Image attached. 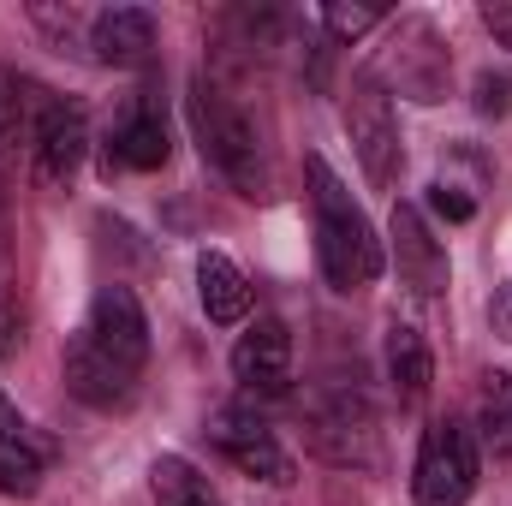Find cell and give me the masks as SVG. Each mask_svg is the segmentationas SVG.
Wrapping results in <instances>:
<instances>
[{"label":"cell","instance_id":"cell-1","mask_svg":"<svg viewBox=\"0 0 512 506\" xmlns=\"http://www.w3.org/2000/svg\"><path fill=\"white\" fill-rule=\"evenodd\" d=\"M304 179H310V215H316V268L334 292H358L370 280H382L387 251L370 227V215L352 203V191L340 185V173L310 155L304 161Z\"/></svg>","mask_w":512,"mask_h":506},{"label":"cell","instance_id":"cell-2","mask_svg":"<svg viewBox=\"0 0 512 506\" xmlns=\"http://www.w3.org/2000/svg\"><path fill=\"white\" fill-rule=\"evenodd\" d=\"M185 120H191V137H197L203 161H209L239 197H268V155H262V137H256L251 114H245L209 72L191 78V90H185Z\"/></svg>","mask_w":512,"mask_h":506},{"label":"cell","instance_id":"cell-3","mask_svg":"<svg viewBox=\"0 0 512 506\" xmlns=\"http://www.w3.org/2000/svg\"><path fill=\"white\" fill-rule=\"evenodd\" d=\"M477 435L459 417H435L417 441V465H411V495L417 506H465L477 495Z\"/></svg>","mask_w":512,"mask_h":506},{"label":"cell","instance_id":"cell-4","mask_svg":"<svg viewBox=\"0 0 512 506\" xmlns=\"http://www.w3.org/2000/svg\"><path fill=\"white\" fill-rule=\"evenodd\" d=\"M370 78L382 90L411 96V102H441L447 78H453V54H447L441 30L429 18H399L387 30V48H382V60L370 66Z\"/></svg>","mask_w":512,"mask_h":506},{"label":"cell","instance_id":"cell-5","mask_svg":"<svg viewBox=\"0 0 512 506\" xmlns=\"http://www.w3.org/2000/svg\"><path fill=\"white\" fill-rule=\"evenodd\" d=\"M346 137H352V155H358L364 179L376 191H387L399 179V167H405V143H399L393 102H387V90L370 72H358L352 90H346Z\"/></svg>","mask_w":512,"mask_h":506},{"label":"cell","instance_id":"cell-6","mask_svg":"<svg viewBox=\"0 0 512 506\" xmlns=\"http://www.w3.org/2000/svg\"><path fill=\"white\" fill-rule=\"evenodd\" d=\"M304 447L334 465V471H376L382 465V441H376V417L364 399H316L304 411Z\"/></svg>","mask_w":512,"mask_h":506},{"label":"cell","instance_id":"cell-7","mask_svg":"<svg viewBox=\"0 0 512 506\" xmlns=\"http://www.w3.org/2000/svg\"><path fill=\"white\" fill-rule=\"evenodd\" d=\"M203 435H209V447H215L239 477H251V483H274V489L292 483V453L274 441V429H268L256 411H245V405L215 411V417L203 423Z\"/></svg>","mask_w":512,"mask_h":506},{"label":"cell","instance_id":"cell-8","mask_svg":"<svg viewBox=\"0 0 512 506\" xmlns=\"http://www.w3.org/2000/svg\"><path fill=\"white\" fill-rule=\"evenodd\" d=\"M387 256H393V274H399V286L411 298H435L453 280L447 245L435 239V227H429V215L417 203H393V215H387Z\"/></svg>","mask_w":512,"mask_h":506},{"label":"cell","instance_id":"cell-9","mask_svg":"<svg viewBox=\"0 0 512 506\" xmlns=\"http://www.w3.org/2000/svg\"><path fill=\"white\" fill-rule=\"evenodd\" d=\"M173 155V137H167V114L155 102V90H137L131 108L108 126V143H102V173H155L167 167Z\"/></svg>","mask_w":512,"mask_h":506},{"label":"cell","instance_id":"cell-10","mask_svg":"<svg viewBox=\"0 0 512 506\" xmlns=\"http://www.w3.org/2000/svg\"><path fill=\"white\" fill-rule=\"evenodd\" d=\"M84 334H90L126 376H143V364H149V316H143V304H137L131 286L114 280V286H102V292L90 298Z\"/></svg>","mask_w":512,"mask_h":506},{"label":"cell","instance_id":"cell-11","mask_svg":"<svg viewBox=\"0 0 512 506\" xmlns=\"http://www.w3.org/2000/svg\"><path fill=\"white\" fill-rule=\"evenodd\" d=\"M84 155H90V114H84V102L54 96L48 114H42V126H36V137H30L36 179L48 191H60V185H72V173L84 167Z\"/></svg>","mask_w":512,"mask_h":506},{"label":"cell","instance_id":"cell-12","mask_svg":"<svg viewBox=\"0 0 512 506\" xmlns=\"http://www.w3.org/2000/svg\"><path fill=\"white\" fill-rule=\"evenodd\" d=\"M233 381L251 399H280L292 393V328L280 316H256L233 346Z\"/></svg>","mask_w":512,"mask_h":506},{"label":"cell","instance_id":"cell-13","mask_svg":"<svg viewBox=\"0 0 512 506\" xmlns=\"http://www.w3.org/2000/svg\"><path fill=\"white\" fill-rule=\"evenodd\" d=\"M66 393L72 399H84V405H96V411H114V405H131V393H137V376H126L84 328L72 334V346H66Z\"/></svg>","mask_w":512,"mask_h":506},{"label":"cell","instance_id":"cell-14","mask_svg":"<svg viewBox=\"0 0 512 506\" xmlns=\"http://www.w3.org/2000/svg\"><path fill=\"white\" fill-rule=\"evenodd\" d=\"M90 48L102 66H143L155 54V18L143 6H108L90 18Z\"/></svg>","mask_w":512,"mask_h":506},{"label":"cell","instance_id":"cell-15","mask_svg":"<svg viewBox=\"0 0 512 506\" xmlns=\"http://www.w3.org/2000/svg\"><path fill=\"white\" fill-rule=\"evenodd\" d=\"M197 298H203V316L215 328H233V322L251 316L256 292H251V280H245V268L227 251H203L197 256Z\"/></svg>","mask_w":512,"mask_h":506},{"label":"cell","instance_id":"cell-16","mask_svg":"<svg viewBox=\"0 0 512 506\" xmlns=\"http://www.w3.org/2000/svg\"><path fill=\"white\" fill-rule=\"evenodd\" d=\"M387 381H393V399L399 405H423L429 399V381H435V358H429V346H423V334L411 328V322H387Z\"/></svg>","mask_w":512,"mask_h":506},{"label":"cell","instance_id":"cell-17","mask_svg":"<svg viewBox=\"0 0 512 506\" xmlns=\"http://www.w3.org/2000/svg\"><path fill=\"white\" fill-rule=\"evenodd\" d=\"M48 459H54V447L30 429V423H18V429H6L0 435V495H12V501H30L36 489H42V471H48Z\"/></svg>","mask_w":512,"mask_h":506},{"label":"cell","instance_id":"cell-18","mask_svg":"<svg viewBox=\"0 0 512 506\" xmlns=\"http://www.w3.org/2000/svg\"><path fill=\"white\" fill-rule=\"evenodd\" d=\"M48 90H36L30 78H12L6 66H0V155L6 149H30V137H36V126H42V114H48Z\"/></svg>","mask_w":512,"mask_h":506},{"label":"cell","instance_id":"cell-19","mask_svg":"<svg viewBox=\"0 0 512 506\" xmlns=\"http://www.w3.org/2000/svg\"><path fill=\"white\" fill-rule=\"evenodd\" d=\"M149 495H155V506H221V495L209 489V477L191 459H179V453H161L149 465Z\"/></svg>","mask_w":512,"mask_h":506},{"label":"cell","instance_id":"cell-20","mask_svg":"<svg viewBox=\"0 0 512 506\" xmlns=\"http://www.w3.org/2000/svg\"><path fill=\"white\" fill-rule=\"evenodd\" d=\"M477 429H483V447L512 465V376L507 370H489V376H483V393H477Z\"/></svg>","mask_w":512,"mask_h":506},{"label":"cell","instance_id":"cell-21","mask_svg":"<svg viewBox=\"0 0 512 506\" xmlns=\"http://www.w3.org/2000/svg\"><path fill=\"white\" fill-rule=\"evenodd\" d=\"M24 352V298H18V262H12V227L0 209V364Z\"/></svg>","mask_w":512,"mask_h":506},{"label":"cell","instance_id":"cell-22","mask_svg":"<svg viewBox=\"0 0 512 506\" xmlns=\"http://www.w3.org/2000/svg\"><path fill=\"white\" fill-rule=\"evenodd\" d=\"M382 18H387V6H364V0H358V6H352V0H328V6H322V30H328L334 42H358V36H370Z\"/></svg>","mask_w":512,"mask_h":506},{"label":"cell","instance_id":"cell-23","mask_svg":"<svg viewBox=\"0 0 512 506\" xmlns=\"http://www.w3.org/2000/svg\"><path fill=\"white\" fill-rule=\"evenodd\" d=\"M429 209H435L441 221H471V215H477V203H471L459 185H447V179H441V185H429Z\"/></svg>","mask_w":512,"mask_h":506},{"label":"cell","instance_id":"cell-24","mask_svg":"<svg viewBox=\"0 0 512 506\" xmlns=\"http://www.w3.org/2000/svg\"><path fill=\"white\" fill-rule=\"evenodd\" d=\"M507 108H512V78L483 72V78H477V114L489 120V114H507Z\"/></svg>","mask_w":512,"mask_h":506},{"label":"cell","instance_id":"cell-25","mask_svg":"<svg viewBox=\"0 0 512 506\" xmlns=\"http://www.w3.org/2000/svg\"><path fill=\"white\" fill-rule=\"evenodd\" d=\"M477 18H483V30H489L501 48H512V0H483Z\"/></svg>","mask_w":512,"mask_h":506},{"label":"cell","instance_id":"cell-26","mask_svg":"<svg viewBox=\"0 0 512 506\" xmlns=\"http://www.w3.org/2000/svg\"><path fill=\"white\" fill-rule=\"evenodd\" d=\"M489 322H495L501 340H512V280L507 286H495V298H489Z\"/></svg>","mask_w":512,"mask_h":506},{"label":"cell","instance_id":"cell-27","mask_svg":"<svg viewBox=\"0 0 512 506\" xmlns=\"http://www.w3.org/2000/svg\"><path fill=\"white\" fill-rule=\"evenodd\" d=\"M322 506H364V495H358V489H346V483H334V489H328V501Z\"/></svg>","mask_w":512,"mask_h":506},{"label":"cell","instance_id":"cell-28","mask_svg":"<svg viewBox=\"0 0 512 506\" xmlns=\"http://www.w3.org/2000/svg\"><path fill=\"white\" fill-rule=\"evenodd\" d=\"M18 423H24V417H18V411H12V399L0 393V435H6V429H18Z\"/></svg>","mask_w":512,"mask_h":506}]
</instances>
